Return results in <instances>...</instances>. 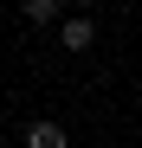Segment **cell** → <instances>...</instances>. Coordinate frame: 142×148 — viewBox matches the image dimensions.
<instances>
[{
	"instance_id": "3957f363",
	"label": "cell",
	"mask_w": 142,
	"mask_h": 148,
	"mask_svg": "<svg viewBox=\"0 0 142 148\" xmlns=\"http://www.w3.org/2000/svg\"><path fill=\"white\" fill-rule=\"evenodd\" d=\"M26 13H32V26H45V19H58V0H26Z\"/></svg>"
},
{
	"instance_id": "6da1fadb",
	"label": "cell",
	"mask_w": 142,
	"mask_h": 148,
	"mask_svg": "<svg viewBox=\"0 0 142 148\" xmlns=\"http://www.w3.org/2000/svg\"><path fill=\"white\" fill-rule=\"evenodd\" d=\"M26 148H65V129L52 116H39V122H26Z\"/></svg>"
},
{
	"instance_id": "7a4b0ae2",
	"label": "cell",
	"mask_w": 142,
	"mask_h": 148,
	"mask_svg": "<svg viewBox=\"0 0 142 148\" xmlns=\"http://www.w3.org/2000/svg\"><path fill=\"white\" fill-rule=\"evenodd\" d=\"M58 39H65V52H90L97 26H90V19H65V26H58Z\"/></svg>"
}]
</instances>
